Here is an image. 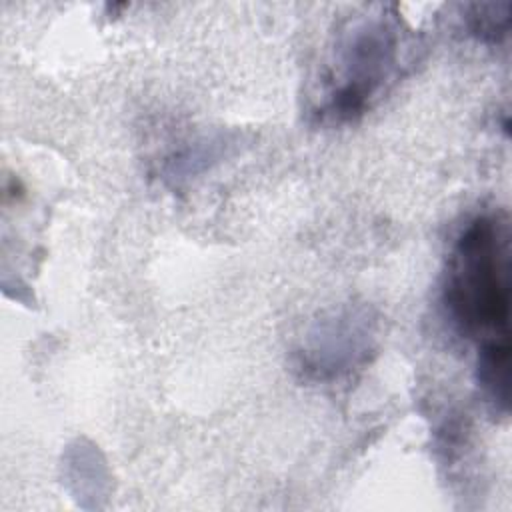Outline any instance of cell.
I'll list each match as a JSON object with an SVG mask.
<instances>
[{
  "label": "cell",
  "instance_id": "7a4b0ae2",
  "mask_svg": "<svg viewBox=\"0 0 512 512\" xmlns=\"http://www.w3.org/2000/svg\"><path fill=\"white\" fill-rule=\"evenodd\" d=\"M396 46V30L384 18H370L354 26L336 52L326 112L338 120H352L362 114L392 74Z\"/></svg>",
  "mask_w": 512,
  "mask_h": 512
},
{
  "label": "cell",
  "instance_id": "6da1fadb",
  "mask_svg": "<svg viewBox=\"0 0 512 512\" xmlns=\"http://www.w3.org/2000/svg\"><path fill=\"white\" fill-rule=\"evenodd\" d=\"M442 298L466 336L482 338V346L510 342L508 252L498 222L478 216L462 230L448 260Z\"/></svg>",
  "mask_w": 512,
  "mask_h": 512
},
{
  "label": "cell",
  "instance_id": "3957f363",
  "mask_svg": "<svg viewBox=\"0 0 512 512\" xmlns=\"http://www.w3.org/2000/svg\"><path fill=\"white\" fill-rule=\"evenodd\" d=\"M508 10H510L508 4L476 6V12L470 14V18H468L470 32L482 40L498 42L508 30V22H510Z\"/></svg>",
  "mask_w": 512,
  "mask_h": 512
}]
</instances>
